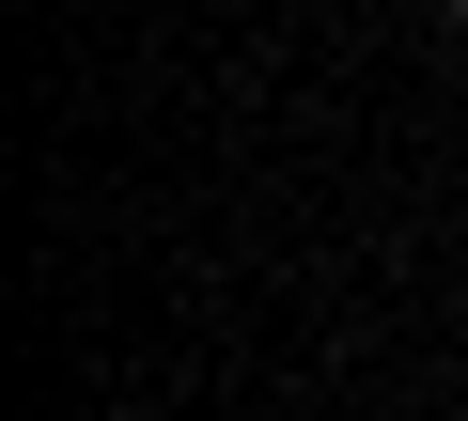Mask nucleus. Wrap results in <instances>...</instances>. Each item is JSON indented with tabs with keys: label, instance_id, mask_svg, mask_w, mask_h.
<instances>
[{
	"label": "nucleus",
	"instance_id": "obj_1",
	"mask_svg": "<svg viewBox=\"0 0 468 421\" xmlns=\"http://www.w3.org/2000/svg\"><path fill=\"white\" fill-rule=\"evenodd\" d=\"M452 32H468V0H452Z\"/></svg>",
	"mask_w": 468,
	"mask_h": 421
}]
</instances>
